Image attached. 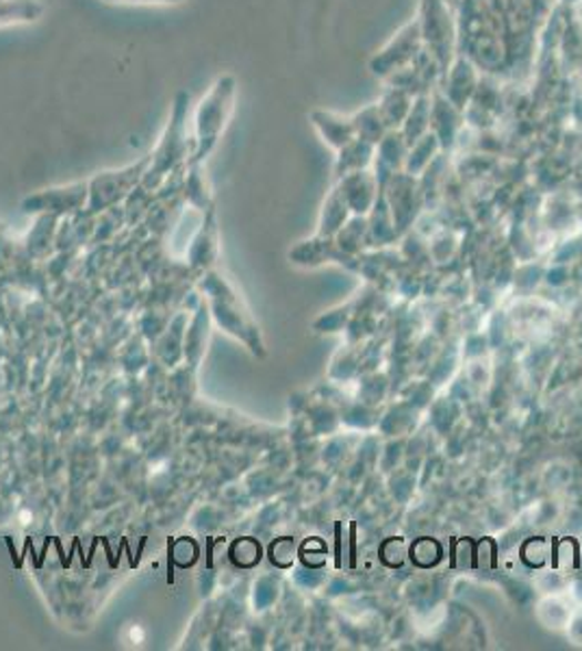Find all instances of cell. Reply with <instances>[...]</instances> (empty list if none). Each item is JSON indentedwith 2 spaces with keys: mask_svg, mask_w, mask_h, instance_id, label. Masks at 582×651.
I'll use <instances>...</instances> for the list:
<instances>
[{
  "mask_svg": "<svg viewBox=\"0 0 582 651\" xmlns=\"http://www.w3.org/2000/svg\"><path fill=\"white\" fill-rule=\"evenodd\" d=\"M237 101V81L233 74H222L213 81L210 92L196 104L192 113L194 124V154L190 163H205L210 159L231 118Z\"/></svg>",
  "mask_w": 582,
  "mask_h": 651,
  "instance_id": "6da1fadb",
  "label": "cell"
},
{
  "mask_svg": "<svg viewBox=\"0 0 582 651\" xmlns=\"http://www.w3.org/2000/svg\"><path fill=\"white\" fill-rule=\"evenodd\" d=\"M190 113H192L190 94L178 92L172 102V111L161 133L160 142L155 151L151 152V163L142 181V185H146L149 190H155L170 172L192 161L194 135L190 138Z\"/></svg>",
  "mask_w": 582,
  "mask_h": 651,
  "instance_id": "7a4b0ae2",
  "label": "cell"
},
{
  "mask_svg": "<svg viewBox=\"0 0 582 651\" xmlns=\"http://www.w3.org/2000/svg\"><path fill=\"white\" fill-rule=\"evenodd\" d=\"M418 22L422 29L423 49L439 63L441 74H446L455 61L457 47L452 7L446 0H422Z\"/></svg>",
  "mask_w": 582,
  "mask_h": 651,
  "instance_id": "3957f363",
  "label": "cell"
},
{
  "mask_svg": "<svg viewBox=\"0 0 582 651\" xmlns=\"http://www.w3.org/2000/svg\"><path fill=\"white\" fill-rule=\"evenodd\" d=\"M151 163V154L142 156L140 161L120 167V170H109V172H101L94 179L88 181L90 185V199H88V211L90 213H99L115 206L118 202L124 201L131 196V192L142 185L146 170Z\"/></svg>",
  "mask_w": 582,
  "mask_h": 651,
  "instance_id": "277c9868",
  "label": "cell"
},
{
  "mask_svg": "<svg viewBox=\"0 0 582 651\" xmlns=\"http://www.w3.org/2000/svg\"><path fill=\"white\" fill-rule=\"evenodd\" d=\"M423 51L426 49H423L422 29L418 18H413L398 33H394V38L371 57L370 72L374 77L387 81L400 70L409 68Z\"/></svg>",
  "mask_w": 582,
  "mask_h": 651,
  "instance_id": "5b68a950",
  "label": "cell"
},
{
  "mask_svg": "<svg viewBox=\"0 0 582 651\" xmlns=\"http://www.w3.org/2000/svg\"><path fill=\"white\" fill-rule=\"evenodd\" d=\"M88 199H90V185L88 181H81L72 185L51 187L24 199L22 211L29 215H49V217L68 215V213L83 211L88 206Z\"/></svg>",
  "mask_w": 582,
  "mask_h": 651,
  "instance_id": "8992f818",
  "label": "cell"
},
{
  "mask_svg": "<svg viewBox=\"0 0 582 651\" xmlns=\"http://www.w3.org/2000/svg\"><path fill=\"white\" fill-rule=\"evenodd\" d=\"M477 65L463 54L459 59L452 61V65L448 68V72L441 77L443 81V96L452 102L455 106H459L461 111H466L468 102L474 96L478 85Z\"/></svg>",
  "mask_w": 582,
  "mask_h": 651,
  "instance_id": "52a82bcc",
  "label": "cell"
},
{
  "mask_svg": "<svg viewBox=\"0 0 582 651\" xmlns=\"http://www.w3.org/2000/svg\"><path fill=\"white\" fill-rule=\"evenodd\" d=\"M309 120H312V126L318 131L321 142L335 151H341L346 144H350L357 138L353 118H346L326 109H316L309 113Z\"/></svg>",
  "mask_w": 582,
  "mask_h": 651,
  "instance_id": "ba28073f",
  "label": "cell"
},
{
  "mask_svg": "<svg viewBox=\"0 0 582 651\" xmlns=\"http://www.w3.org/2000/svg\"><path fill=\"white\" fill-rule=\"evenodd\" d=\"M413 101H416L413 94H409L407 90H400L396 85H389L385 90L382 99L376 104H378V111H380V115H382L389 131H396V129H400L405 124V120H407V115H409V111L413 106Z\"/></svg>",
  "mask_w": 582,
  "mask_h": 651,
  "instance_id": "9c48e42d",
  "label": "cell"
},
{
  "mask_svg": "<svg viewBox=\"0 0 582 651\" xmlns=\"http://www.w3.org/2000/svg\"><path fill=\"white\" fill-rule=\"evenodd\" d=\"M430 113H432V99L428 94L416 96L413 106L402 124V135L409 144H416L426 133H430Z\"/></svg>",
  "mask_w": 582,
  "mask_h": 651,
  "instance_id": "30bf717a",
  "label": "cell"
},
{
  "mask_svg": "<svg viewBox=\"0 0 582 651\" xmlns=\"http://www.w3.org/2000/svg\"><path fill=\"white\" fill-rule=\"evenodd\" d=\"M353 124H355L357 138L359 140H366L370 144H378L389 133V129H387V124H385V120H382L376 102L368 104L361 111H357L353 115Z\"/></svg>",
  "mask_w": 582,
  "mask_h": 651,
  "instance_id": "8fae6325",
  "label": "cell"
},
{
  "mask_svg": "<svg viewBox=\"0 0 582 651\" xmlns=\"http://www.w3.org/2000/svg\"><path fill=\"white\" fill-rule=\"evenodd\" d=\"M44 13L38 0H0V24L35 22Z\"/></svg>",
  "mask_w": 582,
  "mask_h": 651,
  "instance_id": "7c38bea8",
  "label": "cell"
},
{
  "mask_svg": "<svg viewBox=\"0 0 582 651\" xmlns=\"http://www.w3.org/2000/svg\"><path fill=\"white\" fill-rule=\"evenodd\" d=\"M109 2H140V4H181L183 0H109Z\"/></svg>",
  "mask_w": 582,
  "mask_h": 651,
  "instance_id": "4fadbf2b",
  "label": "cell"
},
{
  "mask_svg": "<svg viewBox=\"0 0 582 651\" xmlns=\"http://www.w3.org/2000/svg\"><path fill=\"white\" fill-rule=\"evenodd\" d=\"M450 7H457V4H461V0H446Z\"/></svg>",
  "mask_w": 582,
  "mask_h": 651,
  "instance_id": "5bb4252c",
  "label": "cell"
}]
</instances>
